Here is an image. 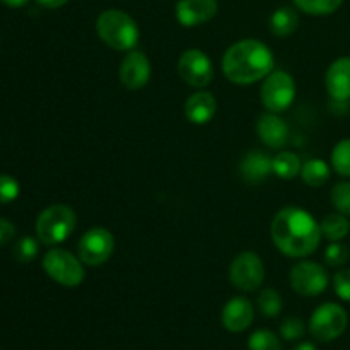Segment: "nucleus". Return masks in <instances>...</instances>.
Listing matches in <instances>:
<instances>
[{
  "mask_svg": "<svg viewBox=\"0 0 350 350\" xmlns=\"http://www.w3.org/2000/svg\"><path fill=\"white\" fill-rule=\"evenodd\" d=\"M270 234L277 248L291 258H303L317 252L323 236L313 215L297 207H286L277 212L270 226Z\"/></svg>",
  "mask_w": 350,
  "mask_h": 350,
  "instance_id": "nucleus-1",
  "label": "nucleus"
},
{
  "mask_svg": "<svg viewBox=\"0 0 350 350\" xmlns=\"http://www.w3.org/2000/svg\"><path fill=\"white\" fill-rule=\"evenodd\" d=\"M273 68V55L267 44L243 40L228 48L222 57V72L231 82L248 85L265 79Z\"/></svg>",
  "mask_w": 350,
  "mask_h": 350,
  "instance_id": "nucleus-2",
  "label": "nucleus"
},
{
  "mask_svg": "<svg viewBox=\"0 0 350 350\" xmlns=\"http://www.w3.org/2000/svg\"><path fill=\"white\" fill-rule=\"evenodd\" d=\"M96 31L103 43L116 51H130L139 43V26L129 14L118 9L99 14Z\"/></svg>",
  "mask_w": 350,
  "mask_h": 350,
  "instance_id": "nucleus-3",
  "label": "nucleus"
},
{
  "mask_svg": "<svg viewBox=\"0 0 350 350\" xmlns=\"http://www.w3.org/2000/svg\"><path fill=\"white\" fill-rule=\"evenodd\" d=\"M75 226H77V215L68 205H51L38 215V239L46 246L60 245L74 232Z\"/></svg>",
  "mask_w": 350,
  "mask_h": 350,
  "instance_id": "nucleus-4",
  "label": "nucleus"
},
{
  "mask_svg": "<svg viewBox=\"0 0 350 350\" xmlns=\"http://www.w3.org/2000/svg\"><path fill=\"white\" fill-rule=\"evenodd\" d=\"M43 269L55 282L64 287L81 286L85 277L81 260L62 248H53L44 255Z\"/></svg>",
  "mask_w": 350,
  "mask_h": 350,
  "instance_id": "nucleus-5",
  "label": "nucleus"
},
{
  "mask_svg": "<svg viewBox=\"0 0 350 350\" xmlns=\"http://www.w3.org/2000/svg\"><path fill=\"white\" fill-rule=\"evenodd\" d=\"M349 323L347 313L340 304L325 303L310 318V334L318 342H332L340 337Z\"/></svg>",
  "mask_w": 350,
  "mask_h": 350,
  "instance_id": "nucleus-6",
  "label": "nucleus"
},
{
  "mask_svg": "<svg viewBox=\"0 0 350 350\" xmlns=\"http://www.w3.org/2000/svg\"><path fill=\"white\" fill-rule=\"evenodd\" d=\"M262 103L270 113H282L296 98V84L291 74L284 70L270 72L262 85Z\"/></svg>",
  "mask_w": 350,
  "mask_h": 350,
  "instance_id": "nucleus-7",
  "label": "nucleus"
},
{
  "mask_svg": "<svg viewBox=\"0 0 350 350\" xmlns=\"http://www.w3.org/2000/svg\"><path fill=\"white\" fill-rule=\"evenodd\" d=\"M263 279H265V267L256 253L243 252L234 256L229 267V280L236 289L253 293L262 286Z\"/></svg>",
  "mask_w": 350,
  "mask_h": 350,
  "instance_id": "nucleus-8",
  "label": "nucleus"
},
{
  "mask_svg": "<svg viewBox=\"0 0 350 350\" xmlns=\"http://www.w3.org/2000/svg\"><path fill=\"white\" fill-rule=\"evenodd\" d=\"M115 250V238L105 228H91L82 234L77 245L79 258L89 267H99L108 262Z\"/></svg>",
  "mask_w": 350,
  "mask_h": 350,
  "instance_id": "nucleus-9",
  "label": "nucleus"
},
{
  "mask_svg": "<svg viewBox=\"0 0 350 350\" xmlns=\"http://www.w3.org/2000/svg\"><path fill=\"white\" fill-rule=\"evenodd\" d=\"M291 287L301 296H318L328 287V273L320 263L304 260L293 267L289 273Z\"/></svg>",
  "mask_w": 350,
  "mask_h": 350,
  "instance_id": "nucleus-10",
  "label": "nucleus"
},
{
  "mask_svg": "<svg viewBox=\"0 0 350 350\" xmlns=\"http://www.w3.org/2000/svg\"><path fill=\"white\" fill-rule=\"evenodd\" d=\"M178 74L191 88H207L214 79V67L207 55L198 48H190L178 60Z\"/></svg>",
  "mask_w": 350,
  "mask_h": 350,
  "instance_id": "nucleus-11",
  "label": "nucleus"
},
{
  "mask_svg": "<svg viewBox=\"0 0 350 350\" xmlns=\"http://www.w3.org/2000/svg\"><path fill=\"white\" fill-rule=\"evenodd\" d=\"M150 79V62L142 51L130 50L120 65V82L130 91L142 89Z\"/></svg>",
  "mask_w": 350,
  "mask_h": 350,
  "instance_id": "nucleus-12",
  "label": "nucleus"
},
{
  "mask_svg": "<svg viewBox=\"0 0 350 350\" xmlns=\"http://www.w3.org/2000/svg\"><path fill=\"white\" fill-rule=\"evenodd\" d=\"M217 14V0H180L176 19L181 26L195 27L208 23Z\"/></svg>",
  "mask_w": 350,
  "mask_h": 350,
  "instance_id": "nucleus-13",
  "label": "nucleus"
},
{
  "mask_svg": "<svg viewBox=\"0 0 350 350\" xmlns=\"http://www.w3.org/2000/svg\"><path fill=\"white\" fill-rule=\"evenodd\" d=\"M253 318H255L253 304L246 297H232L226 303L221 320L226 330L231 334H241L253 323Z\"/></svg>",
  "mask_w": 350,
  "mask_h": 350,
  "instance_id": "nucleus-14",
  "label": "nucleus"
},
{
  "mask_svg": "<svg viewBox=\"0 0 350 350\" xmlns=\"http://www.w3.org/2000/svg\"><path fill=\"white\" fill-rule=\"evenodd\" d=\"M325 84L330 96L337 101L350 99V58L342 57L328 67Z\"/></svg>",
  "mask_w": 350,
  "mask_h": 350,
  "instance_id": "nucleus-15",
  "label": "nucleus"
},
{
  "mask_svg": "<svg viewBox=\"0 0 350 350\" xmlns=\"http://www.w3.org/2000/svg\"><path fill=\"white\" fill-rule=\"evenodd\" d=\"M256 133L265 146L272 149H282L289 139V129L286 122L275 113H265L256 122Z\"/></svg>",
  "mask_w": 350,
  "mask_h": 350,
  "instance_id": "nucleus-16",
  "label": "nucleus"
},
{
  "mask_svg": "<svg viewBox=\"0 0 350 350\" xmlns=\"http://www.w3.org/2000/svg\"><path fill=\"white\" fill-rule=\"evenodd\" d=\"M273 173L272 157L262 150H250L239 163V174L246 183H262Z\"/></svg>",
  "mask_w": 350,
  "mask_h": 350,
  "instance_id": "nucleus-17",
  "label": "nucleus"
},
{
  "mask_svg": "<svg viewBox=\"0 0 350 350\" xmlns=\"http://www.w3.org/2000/svg\"><path fill=\"white\" fill-rule=\"evenodd\" d=\"M217 111V101L211 92H195L185 103V115L195 125H205L214 118Z\"/></svg>",
  "mask_w": 350,
  "mask_h": 350,
  "instance_id": "nucleus-18",
  "label": "nucleus"
},
{
  "mask_svg": "<svg viewBox=\"0 0 350 350\" xmlns=\"http://www.w3.org/2000/svg\"><path fill=\"white\" fill-rule=\"evenodd\" d=\"M269 26L270 31H272L275 36H291V34L297 29V26H299V16H297V12L293 7H279V9L270 16Z\"/></svg>",
  "mask_w": 350,
  "mask_h": 350,
  "instance_id": "nucleus-19",
  "label": "nucleus"
},
{
  "mask_svg": "<svg viewBox=\"0 0 350 350\" xmlns=\"http://www.w3.org/2000/svg\"><path fill=\"white\" fill-rule=\"evenodd\" d=\"M321 234L330 241H340L350 231V222L347 221L344 214H328L325 215L323 221L320 224Z\"/></svg>",
  "mask_w": 350,
  "mask_h": 350,
  "instance_id": "nucleus-20",
  "label": "nucleus"
},
{
  "mask_svg": "<svg viewBox=\"0 0 350 350\" xmlns=\"http://www.w3.org/2000/svg\"><path fill=\"white\" fill-rule=\"evenodd\" d=\"M301 176H303L304 183L310 187H323L330 178V167L323 159H310L301 167Z\"/></svg>",
  "mask_w": 350,
  "mask_h": 350,
  "instance_id": "nucleus-21",
  "label": "nucleus"
},
{
  "mask_svg": "<svg viewBox=\"0 0 350 350\" xmlns=\"http://www.w3.org/2000/svg\"><path fill=\"white\" fill-rule=\"evenodd\" d=\"M301 161L299 157L294 152H280L277 154L272 159V170L275 176H279L280 180H293L299 174L301 171Z\"/></svg>",
  "mask_w": 350,
  "mask_h": 350,
  "instance_id": "nucleus-22",
  "label": "nucleus"
},
{
  "mask_svg": "<svg viewBox=\"0 0 350 350\" xmlns=\"http://www.w3.org/2000/svg\"><path fill=\"white\" fill-rule=\"evenodd\" d=\"M248 350H282V342L273 332L262 328L252 334L248 340Z\"/></svg>",
  "mask_w": 350,
  "mask_h": 350,
  "instance_id": "nucleus-23",
  "label": "nucleus"
},
{
  "mask_svg": "<svg viewBox=\"0 0 350 350\" xmlns=\"http://www.w3.org/2000/svg\"><path fill=\"white\" fill-rule=\"evenodd\" d=\"M344 0H294L297 7L303 12L311 14V16H327V14L335 12L342 5Z\"/></svg>",
  "mask_w": 350,
  "mask_h": 350,
  "instance_id": "nucleus-24",
  "label": "nucleus"
},
{
  "mask_svg": "<svg viewBox=\"0 0 350 350\" xmlns=\"http://www.w3.org/2000/svg\"><path fill=\"white\" fill-rule=\"evenodd\" d=\"M258 308L263 317H279V313L282 311V297L275 289H263L258 296Z\"/></svg>",
  "mask_w": 350,
  "mask_h": 350,
  "instance_id": "nucleus-25",
  "label": "nucleus"
},
{
  "mask_svg": "<svg viewBox=\"0 0 350 350\" xmlns=\"http://www.w3.org/2000/svg\"><path fill=\"white\" fill-rule=\"evenodd\" d=\"M334 170L342 176L350 178V139L340 140L332 150Z\"/></svg>",
  "mask_w": 350,
  "mask_h": 350,
  "instance_id": "nucleus-26",
  "label": "nucleus"
},
{
  "mask_svg": "<svg viewBox=\"0 0 350 350\" xmlns=\"http://www.w3.org/2000/svg\"><path fill=\"white\" fill-rule=\"evenodd\" d=\"M38 252H40V245L34 238L31 236H23L19 241L14 243L12 246V255L17 262L21 263H29L36 258Z\"/></svg>",
  "mask_w": 350,
  "mask_h": 350,
  "instance_id": "nucleus-27",
  "label": "nucleus"
},
{
  "mask_svg": "<svg viewBox=\"0 0 350 350\" xmlns=\"http://www.w3.org/2000/svg\"><path fill=\"white\" fill-rule=\"evenodd\" d=\"M332 204L340 214L350 215V181H344L332 188Z\"/></svg>",
  "mask_w": 350,
  "mask_h": 350,
  "instance_id": "nucleus-28",
  "label": "nucleus"
},
{
  "mask_svg": "<svg viewBox=\"0 0 350 350\" xmlns=\"http://www.w3.org/2000/svg\"><path fill=\"white\" fill-rule=\"evenodd\" d=\"M350 252L344 243L332 241V245L325 250V262L330 267H342L349 262Z\"/></svg>",
  "mask_w": 350,
  "mask_h": 350,
  "instance_id": "nucleus-29",
  "label": "nucleus"
},
{
  "mask_svg": "<svg viewBox=\"0 0 350 350\" xmlns=\"http://www.w3.org/2000/svg\"><path fill=\"white\" fill-rule=\"evenodd\" d=\"M304 332H306V327H304L303 320H299V318L296 317L286 318V320L280 323V337L286 338V340L289 342L297 340V338L303 337Z\"/></svg>",
  "mask_w": 350,
  "mask_h": 350,
  "instance_id": "nucleus-30",
  "label": "nucleus"
},
{
  "mask_svg": "<svg viewBox=\"0 0 350 350\" xmlns=\"http://www.w3.org/2000/svg\"><path fill=\"white\" fill-rule=\"evenodd\" d=\"M19 197V183L10 174H0V204H10Z\"/></svg>",
  "mask_w": 350,
  "mask_h": 350,
  "instance_id": "nucleus-31",
  "label": "nucleus"
},
{
  "mask_svg": "<svg viewBox=\"0 0 350 350\" xmlns=\"http://www.w3.org/2000/svg\"><path fill=\"white\" fill-rule=\"evenodd\" d=\"M334 289L340 299L350 303V269L338 270L334 277Z\"/></svg>",
  "mask_w": 350,
  "mask_h": 350,
  "instance_id": "nucleus-32",
  "label": "nucleus"
},
{
  "mask_svg": "<svg viewBox=\"0 0 350 350\" xmlns=\"http://www.w3.org/2000/svg\"><path fill=\"white\" fill-rule=\"evenodd\" d=\"M14 236H16V226L7 219L0 217V246L12 241Z\"/></svg>",
  "mask_w": 350,
  "mask_h": 350,
  "instance_id": "nucleus-33",
  "label": "nucleus"
},
{
  "mask_svg": "<svg viewBox=\"0 0 350 350\" xmlns=\"http://www.w3.org/2000/svg\"><path fill=\"white\" fill-rule=\"evenodd\" d=\"M68 0H38V3L43 7H46V9H58V7L65 5Z\"/></svg>",
  "mask_w": 350,
  "mask_h": 350,
  "instance_id": "nucleus-34",
  "label": "nucleus"
},
{
  "mask_svg": "<svg viewBox=\"0 0 350 350\" xmlns=\"http://www.w3.org/2000/svg\"><path fill=\"white\" fill-rule=\"evenodd\" d=\"M2 3H5L7 7H14V9H17V7H23L26 5L29 0H0Z\"/></svg>",
  "mask_w": 350,
  "mask_h": 350,
  "instance_id": "nucleus-35",
  "label": "nucleus"
},
{
  "mask_svg": "<svg viewBox=\"0 0 350 350\" xmlns=\"http://www.w3.org/2000/svg\"><path fill=\"white\" fill-rule=\"evenodd\" d=\"M293 350H317V347H314L311 342H303V344L296 345V347H294Z\"/></svg>",
  "mask_w": 350,
  "mask_h": 350,
  "instance_id": "nucleus-36",
  "label": "nucleus"
}]
</instances>
